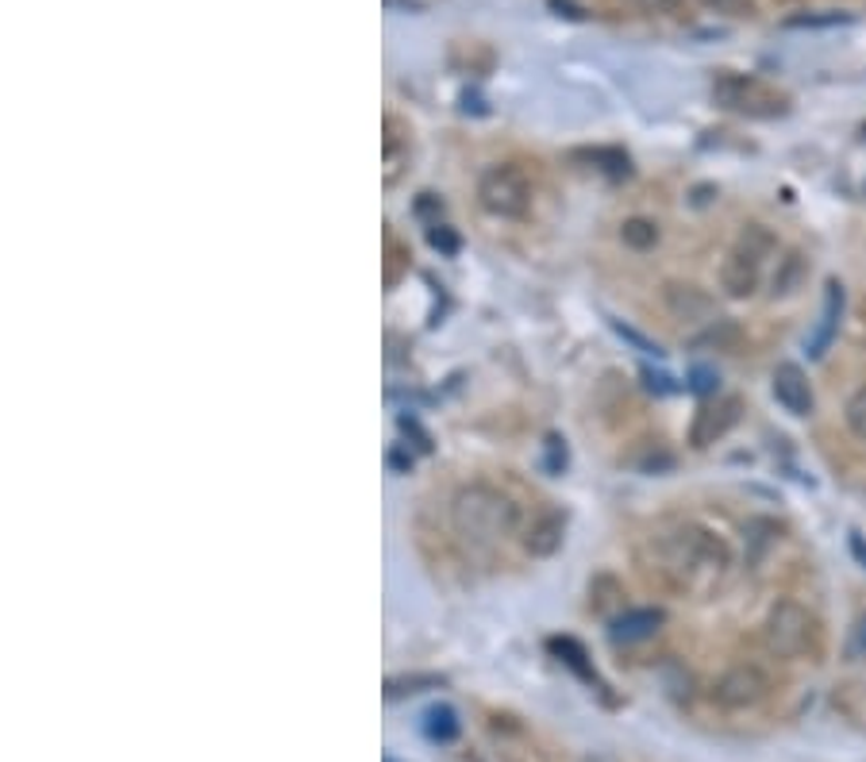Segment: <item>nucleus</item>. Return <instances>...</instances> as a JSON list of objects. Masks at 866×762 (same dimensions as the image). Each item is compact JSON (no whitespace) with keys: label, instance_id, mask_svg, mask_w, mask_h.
Instances as JSON below:
<instances>
[{"label":"nucleus","instance_id":"nucleus-1","mask_svg":"<svg viewBox=\"0 0 866 762\" xmlns=\"http://www.w3.org/2000/svg\"><path fill=\"white\" fill-rule=\"evenodd\" d=\"M651 550H654L651 570L670 589H682V594H698V597L709 594L712 586H720L728 566H732L728 543L716 539L701 524H678L674 532L654 535Z\"/></svg>","mask_w":866,"mask_h":762},{"label":"nucleus","instance_id":"nucleus-2","mask_svg":"<svg viewBox=\"0 0 866 762\" xmlns=\"http://www.w3.org/2000/svg\"><path fill=\"white\" fill-rule=\"evenodd\" d=\"M451 528L471 547H493L520 532V508L497 485L474 482L463 485L451 501Z\"/></svg>","mask_w":866,"mask_h":762},{"label":"nucleus","instance_id":"nucleus-3","mask_svg":"<svg viewBox=\"0 0 866 762\" xmlns=\"http://www.w3.org/2000/svg\"><path fill=\"white\" fill-rule=\"evenodd\" d=\"M779 250V239L763 228V224H748L735 247L728 250L724 266H720V289L735 301L751 297L763 281V262Z\"/></svg>","mask_w":866,"mask_h":762},{"label":"nucleus","instance_id":"nucleus-4","mask_svg":"<svg viewBox=\"0 0 866 762\" xmlns=\"http://www.w3.org/2000/svg\"><path fill=\"white\" fill-rule=\"evenodd\" d=\"M712 101L748 120H774L790 112V96L755 74H720L712 81Z\"/></svg>","mask_w":866,"mask_h":762},{"label":"nucleus","instance_id":"nucleus-5","mask_svg":"<svg viewBox=\"0 0 866 762\" xmlns=\"http://www.w3.org/2000/svg\"><path fill=\"white\" fill-rule=\"evenodd\" d=\"M477 200L489 216L501 220H524L532 213V200H536V185H532L528 169L516 166V162H501L489 166L477 177Z\"/></svg>","mask_w":866,"mask_h":762},{"label":"nucleus","instance_id":"nucleus-6","mask_svg":"<svg viewBox=\"0 0 866 762\" xmlns=\"http://www.w3.org/2000/svg\"><path fill=\"white\" fill-rule=\"evenodd\" d=\"M763 639L779 659H801L816 647V616L801 601H779L766 612Z\"/></svg>","mask_w":866,"mask_h":762},{"label":"nucleus","instance_id":"nucleus-7","mask_svg":"<svg viewBox=\"0 0 866 762\" xmlns=\"http://www.w3.org/2000/svg\"><path fill=\"white\" fill-rule=\"evenodd\" d=\"M712 693H716V701L728 704V709H748V704H759L766 693H771V678H766L759 667H732L724 678H720Z\"/></svg>","mask_w":866,"mask_h":762},{"label":"nucleus","instance_id":"nucleus-8","mask_svg":"<svg viewBox=\"0 0 866 762\" xmlns=\"http://www.w3.org/2000/svg\"><path fill=\"white\" fill-rule=\"evenodd\" d=\"M740 409H743V404L735 401V397L701 404V412L693 416V428H690V443H693V447L705 451L716 440H724V435L735 428V420H740Z\"/></svg>","mask_w":866,"mask_h":762},{"label":"nucleus","instance_id":"nucleus-9","mask_svg":"<svg viewBox=\"0 0 866 762\" xmlns=\"http://www.w3.org/2000/svg\"><path fill=\"white\" fill-rule=\"evenodd\" d=\"M563 539H566V513H563V508H555V505L539 508V513L532 516V521L524 524V532H520L524 550H528V555H536V558L555 555V550L563 547Z\"/></svg>","mask_w":866,"mask_h":762},{"label":"nucleus","instance_id":"nucleus-10","mask_svg":"<svg viewBox=\"0 0 866 762\" xmlns=\"http://www.w3.org/2000/svg\"><path fill=\"white\" fill-rule=\"evenodd\" d=\"M662 301H667V312L682 323H709L716 320V301L705 294V289L690 286V281H667L662 289Z\"/></svg>","mask_w":866,"mask_h":762},{"label":"nucleus","instance_id":"nucleus-11","mask_svg":"<svg viewBox=\"0 0 866 762\" xmlns=\"http://www.w3.org/2000/svg\"><path fill=\"white\" fill-rule=\"evenodd\" d=\"M774 401L782 404L786 412H793V416H808L816 404L813 397V385H808V374L797 367V362H782L779 370H774Z\"/></svg>","mask_w":866,"mask_h":762},{"label":"nucleus","instance_id":"nucleus-12","mask_svg":"<svg viewBox=\"0 0 866 762\" xmlns=\"http://www.w3.org/2000/svg\"><path fill=\"white\" fill-rule=\"evenodd\" d=\"M662 624H667V612L662 609H625L612 620L609 639L612 643H639V639H651Z\"/></svg>","mask_w":866,"mask_h":762},{"label":"nucleus","instance_id":"nucleus-13","mask_svg":"<svg viewBox=\"0 0 866 762\" xmlns=\"http://www.w3.org/2000/svg\"><path fill=\"white\" fill-rule=\"evenodd\" d=\"M489 735H493V755H497V762H544L539 748L524 735L520 724H493Z\"/></svg>","mask_w":866,"mask_h":762},{"label":"nucleus","instance_id":"nucleus-14","mask_svg":"<svg viewBox=\"0 0 866 762\" xmlns=\"http://www.w3.org/2000/svg\"><path fill=\"white\" fill-rule=\"evenodd\" d=\"M839 316H844V286H839V281H828L821 323H816L813 339H808V354H813V359H821V354L832 347V339H836V331H839Z\"/></svg>","mask_w":866,"mask_h":762},{"label":"nucleus","instance_id":"nucleus-15","mask_svg":"<svg viewBox=\"0 0 866 762\" xmlns=\"http://www.w3.org/2000/svg\"><path fill=\"white\" fill-rule=\"evenodd\" d=\"M396 127L401 124L393 116H385V177H382L385 185H393L401 177L404 162H409V132L396 135Z\"/></svg>","mask_w":866,"mask_h":762},{"label":"nucleus","instance_id":"nucleus-16","mask_svg":"<svg viewBox=\"0 0 866 762\" xmlns=\"http://www.w3.org/2000/svg\"><path fill=\"white\" fill-rule=\"evenodd\" d=\"M547 647H551V651L558 655V659L566 662V667L574 670V675L581 678V682H597L594 667H589V662H586V659H589V655H586V647H581L578 639H570V636H555V639H551V643H547Z\"/></svg>","mask_w":866,"mask_h":762},{"label":"nucleus","instance_id":"nucleus-17","mask_svg":"<svg viewBox=\"0 0 866 762\" xmlns=\"http://www.w3.org/2000/svg\"><path fill=\"white\" fill-rule=\"evenodd\" d=\"M805 278H808V258L801 250H790L779 262V274H774V297H790Z\"/></svg>","mask_w":866,"mask_h":762},{"label":"nucleus","instance_id":"nucleus-18","mask_svg":"<svg viewBox=\"0 0 866 762\" xmlns=\"http://www.w3.org/2000/svg\"><path fill=\"white\" fill-rule=\"evenodd\" d=\"M424 732H427V740H435V743H451L458 735L455 709H451V704H435V709H427Z\"/></svg>","mask_w":866,"mask_h":762},{"label":"nucleus","instance_id":"nucleus-19","mask_svg":"<svg viewBox=\"0 0 866 762\" xmlns=\"http://www.w3.org/2000/svg\"><path fill=\"white\" fill-rule=\"evenodd\" d=\"M574 158H581V162H594L601 174H609V177H628L631 174V162H628V154L625 151H617V147H597V151H578Z\"/></svg>","mask_w":866,"mask_h":762},{"label":"nucleus","instance_id":"nucleus-20","mask_svg":"<svg viewBox=\"0 0 866 762\" xmlns=\"http://www.w3.org/2000/svg\"><path fill=\"white\" fill-rule=\"evenodd\" d=\"M620 239H625L631 250H651L654 243H659V224L643 220V216H636V220H625V228H620Z\"/></svg>","mask_w":866,"mask_h":762},{"label":"nucleus","instance_id":"nucleus-21","mask_svg":"<svg viewBox=\"0 0 866 762\" xmlns=\"http://www.w3.org/2000/svg\"><path fill=\"white\" fill-rule=\"evenodd\" d=\"M435 686H443V678H435V675H424V678H390L385 682V697H404V693H420V689H435Z\"/></svg>","mask_w":866,"mask_h":762},{"label":"nucleus","instance_id":"nucleus-22","mask_svg":"<svg viewBox=\"0 0 866 762\" xmlns=\"http://www.w3.org/2000/svg\"><path fill=\"white\" fill-rule=\"evenodd\" d=\"M701 4H705L709 12L728 16V20H751V16L759 12L755 0H701Z\"/></svg>","mask_w":866,"mask_h":762},{"label":"nucleus","instance_id":"nucleus-23","mask_svg":"<svg viewBox=\"0 0 866 762\" xmlns=\"http://www.w3.org/2000/svg\"><path fill=\"white\" fill-rule=\"evenodd\" d=\"M847 428L855 432V440L866 443V385L859 393H852V401H847Z\"/></svg>","mask_w":866,"mask_h":762},{"label":"nucleus","instance_id":"nucleus-24","mask_svg":"<svg viewBox=\"0 0 866 762\" xmlns=\"http://www.w3.org/2000/svg\"><path fill=\"white\" fill-rule=\"evenodd\" d=\"M852 12H821V16H790L786 28H836V23H847Z\"/></svg>","mask_w":866,"mask_h":762},{"label":"nucleus","instance_id":"nucleus-25","mask_svg":"<svg viewBox=\"0 0 866 762\" xmlns=\"http://www.w3.org/2000/svg\"><path fill=\"white\" fill-rule=\"evenodd\" d=\"M693 381H690V389H693V393H716V389H720V378L716 374H712V370L709 367H698V370H693V374H690Z\"/></svg>","mask_w":866,"mask_h":762},{"label":"nucleus","instance_id":"nucleus-26","mask_svg":"<svg viewBox=\"0 0 866 762\" xmlns=\"http://www.w3.org/2000/svg\"><path fill=\"white\" fill-rule=\"evenodd\" d=\"M427 239H432V247H440V250H455L458 247V239H455V231L451 228H443V224H432V231H427Z\"/></svg>","mask_w":866,"mask_h":762},{"label":"nucleus","instance_id":"nucleus-27","mask_svg":"<svg viewBox=\"0 0 866 762\" xmlns=\"http://www.w3.org/2000/svg\"><path fill=\"white\" fill-rule=\"evenodd\" d=\"M852 550H855V558H859V563L866 566V539H863V535H859V532H855V535H852Z\"/></svg>","mask_w":866,"mask_h":762},{"label":"nucleus","instance_id":"nucleus-28","mask_svg":"<svg viewBox=\"0 0 866 762\" xmlns=\"http://www.w3.org/2000/svg\"><path fill=\"white\" fill-rule=\"evenodd\" d=\"M863 647H866V624H863Z\"/></svg>","mask_w":866,"mask_h":762},{"label":"nucleus","instance_id":"nucleus-29","mask_svg":"<svg viewBox=\"0 0 866 762\" xmlns=\"http://www.w3.org/2000/svg\"><path fill=\"white\" fill-rule=\"evenodd\" d=\"M863 140H866V124H863Z\"/></svg>","mask_w":866,"mask_h":762}]
</instances>
